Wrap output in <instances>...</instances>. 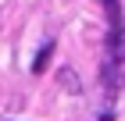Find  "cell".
<instances>
[{"mask_svg":"<svg viewBox=\"0 0 125 121\" xmlns=\"http://www.w3.org/2000/svg\"><path fill=\"white\" fill-rule=\"evenodd\" d=\"M50 54H54V43H47V47H43V50H39V54H36V61H32V71H47V64H50Z\"/></svg>","mask_w":125,"mask_h":121,"instance_id":"cell-1","label":"cell"},{"mask_svg":"<svg viewBox=\"0 0 125 121\" xmlns=\"http://www.w3.org/2000/svg\"><path fill=\"white\" fill-rule=\"evenodd\" d=\"M61 82H64V85H72V93H79V78H75L72 71H61Z\"/></svg>","mask_w":125,"mask_h":121,"instance_id":"cell-2","label":"cell"}]
</instances>
